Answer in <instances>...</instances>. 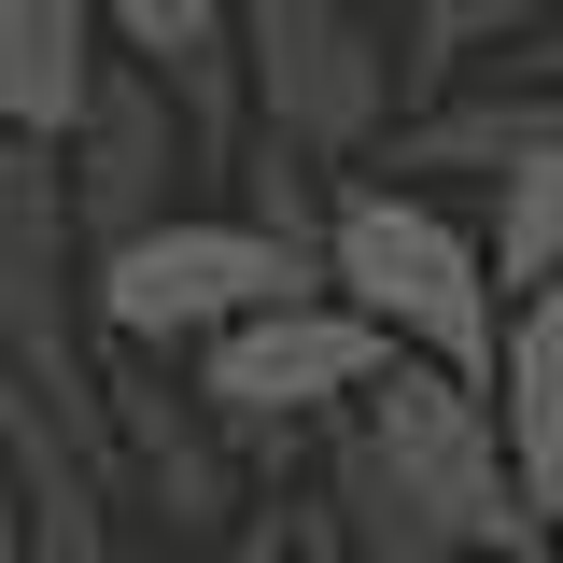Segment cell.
<instances>
[{
    "mask_svg": "<svg viewBox=\"0 0 563 563\" xmlns=\"http://www.w3.org/2000/svg\"><path fill=\"white\" fill-rule=\"evenodd\" d=\"M310 282H324L380 352H409V366H437V380H493V324H507V296H493V268H479V211L395 198V184L352 169L339 198H324Z\"/></svg>",
    "mask_w": 563,
    "mask_h": 563,
    "instance_id": "cell-1",
    "label": "cell"
},
{
    "mask_svg": "<svg viewBox=\"0 0 563 563\" xmlns=\"http://www.w3.org/2000/svg\"><path fill=\"white\" fill-rule=\"evenodd\" d=\"M296 296H324L310 254L254 240L240 211H169V225H141L128 254H85V339L141 352V366H198L225 324L296 310Z\"/></svg>",
    "mask_w": 563,
    "mask_h": 563,
    "instance_id": "cell-2",
    "label": "cell"
},
{
    "mask_svg": "<svg viewBox=\"0 0 563 563\" xmlns=\"http://www.w3.org/2000/svg\"><path fill=\"white\" fill-rule=\"evenodd\" d=\"M395 128V43L366 0H240V141L352 184Z\"/></svg>",
    "mask_w": 563,
    "mask_h": 563,
    "instance_id": "cell-3",
    "label": "cell"
},
{
    "mask_svg": "<svg viewBox=\"0 0 563 563\" xmlns=\"http://www.w3.org/2000/svg\"><path fill=\"white\" fill-rule=\"evenodd\" d=\"M352 451L395 479V507L422 521V550H536L550 521L521 507L507 479V437H493V395L479 380H437V366H380L352 395Z\"/></svg>",
    "mask_w": 563,
    "mask_h": 563,
    "instance_id": "cell-4",
    "label": "cell"
},
{
    "mask_svg": "<svg viewBox=\"0 0 563 563\" xmlns=\"http://www.w3.org/2000/svg\"><path fill=\"white\" fill-rule=\"evenodd\" d=\"M99 409H113V507H155V521H169V563H184V550H225V536L268 507L254 465L198 422V395H184L169 366L99 352Z\"/></svg>",
    "mask_w": 563,
    "mask_h": 563,
    "instance_id": "cell-5",
    "label": "cell"
},
{
    "mask_svg": "<svg viewBox=\"0 0 563 563\" xmlns=\"http://www.w3.org/2000/svg\"><path fill=\"white\" fill-rule=\"evenodd\" d=\"M57 184H70V240H85V254H128L141 225L198 211L184 198V184H198V141H184V113H169L128 57H113L99 99H85V128L57 141Z\"/></svg>",
    "mask_w": 563,
    "mask_h": 563,
    "instance_id": "cell-6",
    "label": "cell"
},
{
    "mask_svg": "<svg viewBox=\"0 0 563 563\" xmlns=\"http://www.w3.org/2000/svg\"><path fill=\"white\" fill-rule=\"evenodd\" d=\"M536 141H550V99L507 85V70H479V85H451V99H422V113H395V128L366 141V184H395V198H451V184H479V198H493Z\"/></svg>",
    "mask_w": 563,
    "mask_h": 563,
    "instance_id": "cell-7",
    "label": "cell"
},
{
    "mask_svg": "<svg viewBox=\"0 0 563 563\" xmlns=\"http://www.w3.org/2000/svg\"><path fill=\"white\" fill-rule=\"evenodd\" d=\"M99 0H0V141H29V155H57L85 128V99H99Z\"/></svg>",
    "mask_w": 563,
    "mask_h": 563,
    "instance_id": "cell-8",
    "label": "cell"
},
{
    "mask_svg": "<svg viewBox=\"0 0 563 563\" xmlns=\"http://www.w3.org/2000/svg\"><path fill=\"white\" fill-rule=\"evenodd\" d=\"M493 437H507V479H521V507L550 521L563 507V282H536V296H507V324H493Z\"/></svg>",
    "mask_w": 563,
    "mask_h": 563,
    "instance_id": "cell-9",
    "label": "cell"
},
{
    "mask_svg": "<svg viewBox=\"0 0 563 563\" xmlns=\"http://www.w3.org/2000/svg\"><path fill=\"white\" fill-rule=\"evenodd\" d=\"M550 14H563V0H380V43H395V113H422V99H451V85L507 70Z\"/></svg>",
    "mask_w": 563,
    "mask_h": 563,
    "instance_id": "cell-10",
    "label": "cell"
},
{
    "mask_svg": "<svg viewBox=\"0 0 563 563\" xmlns=\"http://www.w3.org/2000/svg\"><path fill=\"white\" fill-rule=\"evenodd\" d=\"M479 268H493V296L563 282V113H550V141H536V155L479 198Z\"/></svg>",
    "mask_w": 563,
    "mask_h": 563,
    "instance_id": "cell-11",
    "label": "cell"
},
{
    "mask_svg": "<svg viewBox=\"0 0 563 563\" xmlns=\"http://www.w3.org/2000/svg\"><path fill=\"white\" fill-rule=\"evenodd\" d=\"M225 550H240V563H352L339 536H324V507H254Z\"/></svg>",
    "mask_w": 563,
    "mask_h": 563,
    "instance_id": "cell-12",
    "label": "cell"
},
{
    "mask_svg": "<svg viewBox=\"0 0 563 563\" xmlns=\"http://www.w3.org/2000/svg\"><path fill=\"white\" fill-rule=\"evenodd\" d=\"M437 563H550V550H437Z\"/></svg>",
    "mask_w": 563,
    "mask_h": 563,
    "instance_id": "cell-13",
    "label": "cell"
},
{
    "mask_svg": "<svg viewBox=\"0 0 563 563\" xmlns=\"http://www.w3.org/2000/svg\"><path fill=\"white\" fill-rule=\"evenodd\" d=\"M536 550H550V563H563V507H550V536H536Z\"/></svg>",
    "mask_w": 563,
    "mask_h": 563,
    "instance_id": "cell-14",
    "label": "cell"
}]
</instances>
